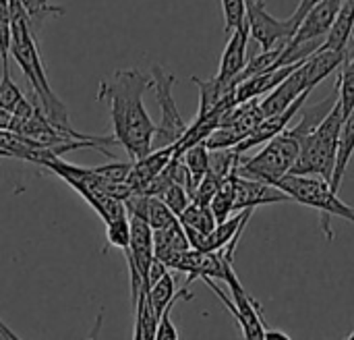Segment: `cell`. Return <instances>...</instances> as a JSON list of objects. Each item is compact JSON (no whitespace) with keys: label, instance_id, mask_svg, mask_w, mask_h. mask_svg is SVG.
I'll return each instance as SVG.
<instances>
[{"label":"cell","instance_id":"1","mask_svg":"<svg viewBox=\"0 0 354 340\" xmlns=\"http://www.w3.org/2000/svg\"><path fill=\"white\" fill-rule=\"evenodd\" d=\"M153 85L151 75L139 69H118L100 81L97 102H106L112 120V135L131 160L153 150L156 123L143 106V93Z\"/></svg>","mask_w":354,"mask_h":340},{"label":"cell","instance_id":"2","mask_svg":"<svg viewBox=\"0 0 354 340\" xmlns=\"http://www.w3.org/2000/svg\"><path fill=\"white\" fill-rule=\"evenodd\" d=\"M8 4H10V56L17 60L25 79L29 81V85L37 98L39 110L58 127L73 129L66 104L54 93L52 85L48 81L44 62L39 58L31 15L19 0H8Z\"/></svg>","mask_w":354,"mask_h":340},{"label":"cell","instance_id":"3","mask_svg":"<svg viewBox=\"0 0 354 340\" xmlns=\"http://www.w3.org/2000/svg\"><path fill=\"white\" fill-rule=\"evenodd\" d=\"M336 100H338V96H332L326 102L307 108L301 123H297L292 129L286 127L282 133L268 139L266 147L261 152H257L255 156H251L247 160L241 158L236 172L243 177H251V179H259V181L276 185L278 179H282L286 172H290V168L295 166V162L301 154V145H303L305 137L330 112V108L334 106Z\"/></svg>","mask_w":354,"mask_h":340},{"label":"cell","instance_id":"4","mask_svg":"<svg viewBox=\"0 0 354 340\" xmlns=\"http://www.w3.org/2000/svg\"><path fill=\"white\" fill-rule=\"evenodd\" d=\"M344 123V112L340 102L336 100L330 112L309 131L301 145V154L290 168L292 175H315L326 181H332L340 129Z\"/></svg>","mask_w":354,"mask_h":340},{"label":"cell","instance_id":"5","mask_svg":"<svg viewBox=\"0 0 354 340\" xmlns=\"http://www.w3.org/2000/svg\"><path fill=\"white\" fill-rule=\"evenodd\" d=\"M276 187H280L292 202L313 208L322 214V229L328 241L334 239V231L330 226V218L338 216L354 224V208L346 206L340 197L338 191L332 189L330 181L315 177V175H292L286 172L282 179L276 181Z\"/></svg>","mask_w":354,"mask_h":340},{"label":"cell","instance_id":"6","mask_svg":"<svg viewBox=\"0 0 354 340\" xmlns=\"http://www.w3.org/2000/svg\"><path fill=\"white\" fill-rule=\"evenodd\" d=\"M203 283L218 295V299H220V301L226 305V310L234 316V320L239 322L241 332H243L245 339L263 340V337H266V324H263V316H261V305H259L257 299H253V297L245 291V287L241 285V280H239L234 268H230V270L226 272V276H224V283H226V287L230 289L232 299H230L228 295H224V291L216 285L214 278H203Z\"/></svg>","mask_w":354,"mask_h":340},{"label":"cell","instance_id":"7","mask_svg":"<svg viewBox=\"0 0 354 340\" xmlns=\"http://www.w3.org/2000/svg\"><path fill=\"white\" fill-rule=\"evenodd\" d=\"M149 75L153 79L151 87L156 91V102L160 106V125H156V133H153V150H156V147H166V145L178 143L189 125L180 116L178 106L172 96L176 77L170 71H166L162 64H153Z\"/></svg>","mask_w":354,"mask_h":340},{"label":"cell","instance_id":"8","mask_svg":"<svg viewBox=\"0 0 354 340\" xmlns=\"http://www.w3.org/2000/svg\"><path fill=\"white\" fill-rule=\"evenodd\" d=\"M245 23L259 50H270L280 42H288L297 29L290 19L280 21L270 15L263 0H245Z\"/></svg>","mask_w":354,"mask_h":340},{"label":"cell","instance_id":"9","mask_svg":"<svg viewBox=\"0 0 354 340\" xmlns=\"http://www.w3.org/2000/svg\"><path fill=\"white\" fill-rule=\"evenodd\" d=\"M282 202H292V199L280 187L259 179L243 177L239 172L234 175V212L255 210L259 206L282 204Z\"/></svg>","mask_w":354,"mask_h":340},{"label":"cell","instance_id":"10","mask_svg":"<svg viewBox=\"0 0 354 340\" xmlns=\"http://www.w3.org/2000/svg\"><path fill=\"white\" fill-rule=\"evenodd\" d=\"M344 0H322L317 2L297 25L295 33L290 35V44H303V42H313V39H326L340 6Z\"/></svg>","mask_w":354,"mask_h":340},{"label":"cell","instance_id":"11","mask_svg":"<svg viewBox=\"0 0 354 340\" xmlns=\"http://www.w3.org/2000/svg\"><path fill=\"white\" fill-rule=\"evenodd\" d=\"M311 96V91H305L303 96H299L288 108H284L282 112H276V114H270V116H263V120L253 129V133L247 137V139H243L234 150L236 152H241V154H245L247 150H251V147H255L257 143H266L268 139H272L274 135H278V133H282L288 125H290V120L303 110V106H305V102H307V98Z\"/></svg>","mask_w":354,"mask_h":340},{"label":"cell","instance_id":"12","mask_svg":"<svg viewBox=\"0 0 354 340\" xmlns=\"http://www.w3.org/2000/svg\"><path fill=\"white\" fill-rule=\"evenodd\" d=\"M174 152H176V143L166 145V147H156L149 154H145L137 160H131V170L127 175L129 189L133 193H141L145 189V185L166 168V164L170 162Z\"/></svg>","mask_w":354,"mask_h":340},{"label":"cell","instance_id":"13","mask_svg":"<svg viewBox=\"0 0 354 340\" xmlns=\"http://www.w3.org/2000/svg\"><path fill=\"white\" fill-rule=\"evenodd\" d=\"M249 27L243 21L236 29L230 31L228 44L222 52V60H220V69H218V79L232 83L236 87V75L243 71V66L247 64V44H249Z\"/></svg>","mask_w":354,"mask_h":340},{"label":"cell","instance_id":"14","mask_svg":"<svg viewBox=\"0 0 354 340\" xmlns=\"http://www.w3.org/2000/svg\"><path fill=\"white\" fill-rule=\"evenodd\" d=\"M185 249H191V245H189V239L180 220L172 222L166 229L153 231V256L160 262H164L166 268H168V262Z\"/></svg>","mask_w":354,"mask_h":340},{"label":"cell","instance_id":"15","mask_svg":"<svg viewBox=\"0 0 354 340\" xmlns=\"http://www.w3.org/2000/svg\"><path fill=\"white\" fill-rule=\"evenodd\" d=\"M354 154V108L351 110L348 116H344L342 129H340V139H338V154H336V166H334V175H332V189L340 191L342 181H344V172L348 168V162Z\"/></svg>","mask_w":354,"mask_h":340},{"label":"cell","instance_id":"16","mask_svg":"<svg viewBox=\"0 0 354 340\" xmlns=\"http://www.w3.org/2000/svg\"><path fill=\"white\" fill-rule=\"evenodd\" d=\"M354 31V0H344L340 6L326 39H324V50H346V44Z\"/></svg>","mask_w":354,"mask_h":340},{"label":"cell","instance_id":"17","mask_svg":"<svg viewBox=\"0 0 354 340\" xmlns=\"http://www.w3.org/2000/svg\"><path fill=\"white\" fill-rule=\"evenodd\" d=\"M0 108L8 110L12 116H31L35 112L37 106H33L25 96L23 91L17 87V83L12 81L10 77V71L8 66H2V79H0Z\"/></svg>","mask_w":354,"mask_h":340},{"label":"cell","instance_id":"18","mask_svg":"<svg viewBox=\"0 0 354 340\" xmlns=\"http://www.w3.org/2000/svg\"><path fill=\"white\" fill-rule=\"evenodd\" d=\"M187 168H189V175H191V183H193V191L195 187L199 185V181L205 177V172L209 170V150L203 141L195 143V145H189L187 150L180 152ZM193 195V193H191Z\"/></svg>","mask_w":354,"mask_h":340},{"label":"cell","instance_id":"19","mask_svg":"<svg viewBox=\"0 0 354 340\" xmlns=\"http://www.w3.org/2000/svg\"><path fill=\"white\" fill-rule=\"evenodd\" d=\"M178 220H180L183 226L193 229V231H199V233H203V235L212 233L214 226L218 224V220H216L212 208H209V206L195 204V202H191V204L187 206V210L178 216Z\"/></svg>","mask_w":354,"mask_h":340},{"label":"cell","instance_id":"20","mask_svg":"<svg viewBox=\"0 0 354 340\" xmlns=\"http://www.w3.org/2000/svg\"><path fill=\"white\" fill-rule=\"evenodd\" d=\"M234 175H236V170H232L222 181V185L218 187L216 195L209 202V208H212V212H214L218 222H224L234 212Z\"/></svg>","mask_w":354,"mask_h":340},{"label":"cell","instance_id":"21","mask_svg":"<svg viewBox=\"0 0 354 340\" xmlns=\"http://www.w3.org/2000/svg\"><path fill=\"white\" fill-rule=\"evenodd\" d=\"M176 285H174V278H172V274L170 272H166L156 285H151V289L147 291V299H149V303H151V307H153V312H156V316H158V322H160V316H162V312L166 310V305H170L172 301H174V297H176Z\"/></svg>","mask_w":354,"mask_h":340},{"label":"cell","instance_id":"22","mask_svg":"<svg viewBox=\"0 0 354 340\" xmlns=\"http://www.w3.org/2000/svg\"><path fill=\"white\" fill-rule=\"evenodd\" d=\"M338 102L342 106L344 116L351 114L354 108V58L346 54L344 62L340 64L338 75Z\"/></svg>","mask_w":354,"mask_h":340},{"label":"cell","instance_id":"23","mask_svg":"<svg viewBox=\"0 0 354 340\" xmlns=\"http://www.w3.org/2000/svg\"><path fill=\"white\" fill-rule=\"evenodd\" d=\"M178 216L158 197V195H149L147 197V214H145V222L151 226V231H160L170 226L172 222H176Z\"/></svg>","mask_w":354,"mask_h":340},{"label":"cell","instance_id":"24","mask_svg":"<svg viewBox=\"0 0 354 340\" xmlns=\"http://www.w3.org/2000/svg\"><path fill=\"white\" fill-rule=\"evenodd\" d=\"M106 239H108L110 247H116V249H122V251L129 247V243H131V222H129L127 214L106 222Z\"/></svg>","mask_w":354,"mask_h":340},{"label":"cell","instance_id":"25","mask_svg":"<svg viewBox=\"0 0 354 340\" xmlns=\"http://www.w3.org/2000/svg\"><path fill=\"white\" fill-rule=\"evenodd\" d=\"M176 216H180L185 210H187V206L193 202L191 199V193L183 187V185H178V183H172V185H168L160 195H158Z\"/></svg>","mask_w":354,"mask_h":340},{"label":"cell","instance_id":"26","mask_svg":"<svg viewBox=\"0 0 354 340\" xmlns=\"http://www.w3.org/2000/svg\"><path fill=\"white\" fill-rule=\"evenodd\" d=\"M95 175L108 183V185H120V183H127V175L131 170V162H116L112 160L110 164H104V166H93Z\"/></svg>","mask_w":354,"mask_h":340},{"label":"cell","instance_id":"27","mask_svg":"<svg viewBox=\"0 0 354 340\" xmlns=\"http://www.w3.org/2000/svg\"><path fill=\"white\" fill-rule=\"evenodd\" d=\"M224 12V29L230 33L245 21V0H222Z\"/></svg>","mask_w":354,"mask_h":340},{"label":"cell","instance_id":"28","mask_svg":"<svg viewBox=\"0 0 354 340\" xmlns=\"http://www.w3.org/2000/svg\"><path fill=\"white\" fill-rule=\"evenodd\" d=\"M8 56H10V25L0 23V58H2V66H8Z\"/></svg>","mask_w":354,"mask_h":340},{"label":"cell","instance_id":"29","mask_svg":"<svg viewBox=\"0 0 354 340\" xmlns=\"http://www.w3.org/2000/svg\"><path fill=\"white\" fill-rule=\"evenodd\" d=\"M317 2H322V0H301V2H299V6H297V10L292 12L290 21H292L295 25H299V21H301V19H303V17L313 8Z\"/></svg>","mask_w":354,"mask_h":340},{"label":"cell","instance_id":"30","mask_svg":"<svg viewBox=\"0 0 354 340\" xmlns=\"http://www.w3.org/2000/svg\"><path fill=\"white\" fill-rule=\"evenodd\" d=\"M19 2L27 8V12L31 15L33 23H39V21H41V17H48V15H50V12H46V10H41V8H39L37 0H19Z\"/></svg>","mask_w":354,"mask_h":340},{"label":"cell","instance_id":"31","mask_svg":"<svg viewBox=\"0 0 354 340\" xmlns=\"http://www.w3.org/2000/svg\"><path fill=\"white\" fill-rule=\"evenodd\" d=\"M37 4H39L41 10H46V12H50V15H62V12H64V8L52 6V4H48V0H37Z\"/></svg>","mask_w":354,"mask_h":340},{"label":"cell","instance_id":"32","mask_svg":"<svg viewBox=\"0 0 354 340\" xmlns=\"http://www.w3.org/2000/svg\"><path fill=\"white\" fill-rule=\"evenodd\" d=\"M288 340L290 337L286 334V332H280V330H268L266 328V337H263V340Z\"/></svg>","mask_w":354,"mask_h":340},{"label":"cell","instance_id":"33","mask_svg":"<svg viewBox=\"0 0 354 340\" xmlns=\"http://www.w3.org/2000/svg\"><path fill=\"white\" fill-rule=\"evenodd\" d=\"M10 120H12V114L4 108H0V129H8L10 127Z\"/></svg>","mask_w":354,"mask_h":340},{"label":"cell","instance_id":"34","mask_svg":"<svg viewBox=\"0 0 354 340\" xmlns=\"http://www.w3.org/2000/svg\"><path fill=\"white\" fill-rule=\"evenodd\" d=\"M0 337L6 340H17V334H15V332H12V330H10L2 320H0Z\"/></svg>","mask_w":354,"mask_h":340},{"label":"cell","instance_id":"35","mask_svg":"<svg viewBox=\"0 0 354 340\" xmlns=\"http://www.w3.org/2000/svg\"><path fill=\"white\" fill-rule=\"evenodd\" d=\"M348 339H353V340H354V330H353V332H351V337H348Z\"/></svg>","mask_w":354,"mask_h":340},{"label":"cell","instance_id":"36","mask_svg":"<svg viewBox=\"0 0 354 340\" xmlns=\"http://www.w3.org/2000/svg\"><path fill=\"white\" fill-rule=\"evenodd\" d=\"M353 58H354V56H353Z\"/></svg>","mask_w":354,"mask_h":340}]
</instances>
